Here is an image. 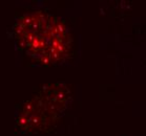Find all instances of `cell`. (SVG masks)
I'll use <instances>...</instances> for the list:
<instances>
[{
	"label": "cell",
	"mask_w": 146,
	"mask_h": 136,
	"mask_svg": "<svg viewBox=\"0 0 146 136\" xmlns=\"http://www.w3.org/2000/svg\"><path fill=\"white\" fill-rule=\"evenodd\" d=\"M18 49L41 65L60 63L70 56L72 38L63 20L42 10L23 14L13 26Z\"/></svg>",
	"instance_id": "6da1fadb"
},
{
	"label": "cell",
	"mask_w": 146,
	"mask_h": 136,
	"mask_svg": "<svg viewBox=\"0 0 146 136\" xmlns=\"http://www.w3.org/2000/svg\"><path fill=\"white\" fill-rule=\"evenodd\" d=\"M70 95L63 84L42 86L19 106L15 118L17 130L31 134L50 131L66 109Z\"/></svg>",
	"instance_id": "7a4b0ae2"
}]
</instances>
